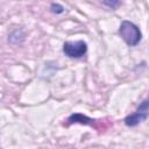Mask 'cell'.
Here are the masks:
<instances>
[{"instance_id":"obj_1","label":"cell","mask_w":149,"mask_h":149,"mask_svg":"<svg viewBox=\"0 0 149 149\" xmlns=\"http://www.w3.org/2000/svg\"><path fill=\"white\" fill-rule=\"evenodd\" d=\"M119 35L129 47L137 45L142 38V33L140 28L134 22L128 21V20L121 21L120 27H119Z\"/></svg>"},{"instance_id":"obj_2","label":"cell","mask_w":149,"mask_h":149,"mask_svg":"<svg viewBox=\"0 0 149 149\" xmlns=\"http://www.w3.org/2000/svg\"><path fill=\"white\" fill-rule=\"evenodd\" d=\"M148 116H149V98L143 100L133 114L127 115L125 118L123 122L127 127H136L139 123L147 120Z\"/></svg>"},{"instance_id":"obj_3","label":"cell","mask_w":149,"mask_h":149,"mask_svg":"<svg viewBox=\"0 0 149 149\" xmlns=\"http://www.w3.org/2000/svg\"><path fill=\"white\" fill-rule=\"evenodd\" d=\"M63 52L70 58H81L87 52V44L83 40L66 41L63 44Z\"/></svg>"},{"instance_id":"obj_4","label":"cell","mask_w":149,"mask_h":149,"mask_svg":"<svg viewBox=\"0 0 149 149\" xmlns=\"http://www.w3.org/2000/svg\"><path fill=\"white\" fill-rule=\"evenodd\" d=\"M68 125H72V123H80V125H85V126H92L94 120L81 114V113H73L68 118Z\"/></svg>"},{"instance_id":"obj_5","label":"cell","mask_w":149,"mask_h":149,"mask_svg":"<svg viewBox=\"0 0 149 149\" xmlns=\"http://www.w3.org/2000/svg\"><path fill=\"white\" fill-rule=\"evenodd\" d=\"M50 10H51L54 14H62V13L64 12V7H63L61 3L54 2V3H51V6H50Z\"/></svg>"},{"instance_id":"obj_6","label":"cell","mask_w":149,"mask_h":149,"mask_svg":"<svg viewBox=\"0 0 149 149\" xmlns=\"http://www.w3.org/2000/svg\"><path fill=\"white\" fill-rule=\"evenodd\" d=\"M102 5L108 6V7L112 8V9H116V8L121 5V2H120V1H102Z\"/></svg>"}]
</instances>
